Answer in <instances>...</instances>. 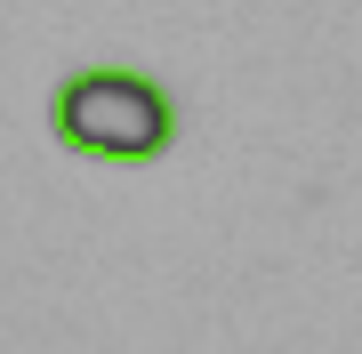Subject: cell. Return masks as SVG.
Here are the masks:
<instances>
[{"mask_svg":"<svg viewBox=\"0 0 362 354\" xmlns=\"http://www.w3.org/2000/svg\"><path fill=\"white\" fill-rule=\"evenodd\" d=\"M49 137L81 161H105V170H145V161H161L177 145V97L153 73L81 65L49 97Z\"/></svg>","mask_w":362,"mask_h":354,"instance_id":"cell-1","label":"cell"}]
</instances>
